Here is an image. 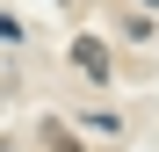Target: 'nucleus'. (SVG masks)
Instances as JSON below:
<instances>
[{"label": "nucleus", "instance_id": "nucleus-1", "mask_svg": "<svg viewBox=\"0 0 159 152\" xmlns=\"http://www.w3.org/2000/svg\"><path fill=\"white\" fill-rule=\"evenodd\" d=\"M72 65L87 72V80H109V44H101V36H80L72 44Z\"/></svg>", "mask_w": 159, "mask_h": 152}, {"label": "nucleus", "instance_id": "nucleus-3", "mask_svg": "<svg viewBox=\"0 0 159 152\" xmlns=\"http://www.w3.org/2000/svg\"><path fill=\"white\" fill-rule=\"evenodd\" d=\"M0 36H7V44H15V36H22V22H15V15H0Z\"/></svg>", "mask_w": 159, "mask_h": 152}, {"label": "nucleus", "instance_id": "nucleus-2", "mask_svg": "<svg viewBox=\"0 0 159 152\" xmlns=\"http://www.w3.org/2000/svg\"><path fill=\"white\" fill-rule=\"evenodd\" d=\"M43 152H80V138H72V131H58V123H43Z\"/></svg>", "mask_w": 159, "mask_h": 152}, {"label": "nucleus", "instance_id": "nucleus-4", "mask_svg": "<svg viewBox=\"0 0 159 152\" xmlns=\"http://www.w3.org/2000/svg\"><path fill=\"white\" fill-rule=\"evenodd\" d=\"M145 7H159V0H145Z\"/></svg>", "mask_w": 159, "mask_h": 152}]
</instances>
